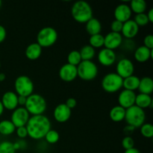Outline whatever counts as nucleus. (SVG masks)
Returning a JSON list of instances; mask_svg holds the SVG:
<instances>
[{
    "label": "nucleus",
    "instance_id": "9b49d317",
    "mask_svg": "<svg viewBox=\"0 0 153 153\" xmlns=\"http://www.w3.org/2000/svg\"><path fill=\"white\" fill-rule=\"evenodd\" d=\"M123 41V37L120 33L110 31L105 36H104V46L105 48L111 49H117L122 45Z\"/></svg>",
    "mask_w": 153,
    "mask_h": 153
},
{
    "label": "nucleus",
    "instance_id": "473e14b6",
    "mask_svg": "<svg viewBox=\"0 0 153 153\" xmlns=\"http://www.w3.org/2000/svg\"><path fill=\"white\" fill-rule=\"evenodd\" d=\"M13 143L8 140H4L0 143V153H15Z\"/></svg>",
    "mask_w": 153,
    "mask_h": 153
},
{
    "label": "nucleus",
    "instance_id": "f8f14e48",
    "mask_svg": "<svg viewBox=\"0 0 153 153\" xmlns=\"http://www.w3.org/2000/svg\"><path fill=\"white\" fill-rule=\"evenodd\" d=\"M97 58L100 64L105 67H110L116 61L117 55L114 50L107 48H102L98 52Z\"/></svg>",
    "mask_w": 153,
    "mask_h": 153
},
{
    "label": "nucleus",
    "instance_id": "a878e982",
    "mask_svg": "<svg viewBox=\"0 0 153 153\" xmlns=\"http://www.w3.org/2000/svg\"><path fill=\"white\" fill-rule=\"evenodd\" d=\"M16 131V127L9 120H3L0 121V134L4 136L12 134Z\"/></svg>",
    "mask_w": 153,
    "mask_h": 153
},
{
    "label": "nucleus",
    "instance_id": "423d86ee",
    "mask_svg": "<svg viewBox=\"0 0 153 153\" xmlns=\"http://www.w3.org/2000/svg\"><path fill=\"white\" fill-rule=\"evenodd\" d=\"M58 40V32L54 28L46 26L41 28L37 35V42L42 48L49 47L55 43Z\"/></svg>",
    "mask_w": 153,
    "mask_h": 153
},
{
    "label": "nucleus",
    "instance_id": "20e7f679",
    "mask_svg": "<svg viewBox=\"0 0 153 153\" xmlns=\"http://www.w3.org/2000/svg\"><path fill=\"white\" fill-rule=\"evenodd\" d=\"M125 120L128 126H133L134 128H140L143 123H145L146 114L143 109L134 105L126 109Z\"/></svg>",
    "mask_w": 153,
    "mask_h": 153
},
{
    "label": "nucleus",
    "instance_id": "6e6552de",
    "mask_svg": "<svg viewBox=\"0 0 153 153\" xmlns=\"http://www.w3.org/2000/svg\"><path fill=\"white\" fill-rule=\"evenodd\" d=\"M14 88L18 96L28 97L34 92V83L28 76L22 75L15 79Z\"/></svg>",
    "mask_w": 153,
    "mask_h": 153
},
{
    "label": "nucleus",
    "instance_id": "9d476101",
    "mask_svg": "<svg viewBox=\"0 0 153 153\" xmlns=\"http://www.w3.org/2000/svg\"><path fill=\"white\" fill-rule=\"evenodd\" d=\"M134 71V66L132 61L126 58L119 60L116 66V73L121 78L125 79L133 75Z\"/></svg>",
    "mask_w": 153,
    "mask_h": 153
},
{
    "label": "nucleus",
    "instance_id": "1a4fd4ad",
    "mask_svg": "<svg viewBox=\"0 0 153 153\" xmlns=\"http://www.w3.org/2000/svg\"><path fill=\"white\" fill-rule=\"evenodd\" d=\"M30 118V114L25 107H17L11 114L10 121L16 128L25 126Z\"/></svg>",
    "mask_w": 153,
    "mask_h": 153
},
{
    "label": "nucleus",
    "instance_id": "f3484780",
    "mask_svg": "<svg viewBox=\"0 0 153 153\" xmlns=\"http://www.w3.org/2000/svg\"><path fill=\"white\" fill-rule=\"evenodd\" d=\"M139 31V26L137 25L134 19H131L123 22L122 31L120 34L128 40H131L137 36Z\"/></svg>",
    "mask_w": 153,
    "mask_h": 153
},
{
    "label": "nucleus",
    "instance_id": "37998d69",
    "mask_svg": "<svg viewBox=\"0 0 153 153\" xmlns=\"http://www.w3.org/2000/svg\"><path fill=\"white\" fill-rule=\"evenodd\" d=\"M146 16H147L148 19H149V22H153V9L151 8L149 9V11L147 12L146 13Z\"/></svg>",
    "mask_w": 153,
    "mask_h": 153
},
{
    "label": "nucleus",
    "instance_id": "ea45409f",
    "mask_svg": "<svg viewBox=\"0 0 153 153\" xmlns=\"http://www.w3.org/2000/svg\"><path fill=\"white\" fill-rule=\"evenodd\" d=\"M7 37V31L3 25H0V43L4 41Z\"/></svg>",
    "mask_w": 153,
    "mask_h": 153
},
{
    "label": "nucleus",
    "instance_id": "c756f323",
    "mask_svg": "<svg viewBox=\"0 0 153 153\" xmlns=\"http://www.w3.org/2000/svg\"><path fill=\"white\" fill-rule=\"evenodd\" d=\"M82 58H81L79 51L73 50L67 55V64L77 67L81 62H82Z\"/></svg>",
    "mask_w": 153,
    "mask_h": 153
},
{
    "label": "nucleus",
    "instance_id": "c9c22d12",
    "mask_svg": "<svg viewBox=\"0 0 153 153\" xmlns=\"http://www.w3.org/2000/svg\"><path fill=\"white\" fill-rule=\"evenodd\" d=\"M123 22H121L120 21L114 20L111 22V29L113 32H117V33H121V31H122L123 28Z\"/></svg>",
    "mask_w": 153,
    "mask_h": 153
},
{
    "label": "nucleus",
    "instance_id": "c03bdc74",
    "mask_svg": "<svg viewBox=\"0 0 153 153\" xmlns=\"http://www.w3.org/2000/svg\"><path fill=\"white\" fill-rule=\"evenodd\" d=\"M124 153H141V152H140V151L138 149H137V148L135 147H133L131 148V149L125 150V152Z\"/></svg>",
    "mask_w": 153,
    "mask_h": 153
},
{
    "label": "nucleus",
    "instance_id": "79ce46f5",
    "mask_svg": "<svg viewBox=\"0 0 153 153\" xmlns=\"http://www.w3.org/2000/svg\"><path fill=\"white\" fill-rule=\"evenodd\" d=\"M134 130V128L133 126H126L125 127V128H123V131H124V133L126 134H128L127 136H128V134H131V133L133 132V131ZM130 136V135H129Z\"/></svg>",
    "mask_w": 153,
    "mask_h": 153
},
{
    "label": "nucleus",
    "instance_id": "de8ad7c7",
    "mask_svg": "<svg viewBox=\"0 0 153 153\" xmlns=\"http://www.w3.org/2000/svg\"><path fill=\"white\" fill-rule=\"evenodd\" d=\"M1 3H2V2H1V1L0 0V7H1Z\"/></svg>",
    "mask_w": 153,
    "mask_h": 153
},
{
    "label": "nucleus",
    "instance_id": "aec40b11",
    "mask_svg": "<svg viewBox=\"0 0 153 153\" xmlns=\"http://www.w3.org/2000/svg\"><path fill=\"white\" fill-rule=\"evenodd\" d=\"M43 48L37 43H32L28 45L25 51V55L27 58L31 61L37 60L40 57L42 54Z\"/></svg>",
    "mask_w": 153,
    "mask_h": 153
},
{
    "label": "nucleus",
    "instance_id": "2eb2a0df",
    "mask_svg": "<svg viewBox=\"0 0 153 153\" xmlns=\"http://www.w3.org/2000/svg\"><path fill=\"white\" fill-rule=\"evenodd\" d=\"M78 76L77 67L70 64H65L61 66L59 70V77L66 82H73Z\"/></svg>",
    "mask_w": 153,
    "mask_h": 153
},
{
    "label": "nucleus",
    "instance_id": "6ab92c4d",
    "mask_svg": "<svg viewBox=\"0 0 153 153\" xmlns=\"http://www.w3.org/2000/svg\"><path fill=\"white\" fill-rule=\"evenodd\" d=\"M152 49H148L144 46H138L135 49L134 57L137 61L140 63H144L152 58Z\"/></svg>",
    "mask_w": 153,
    "mask_h": 153
},
{
    "label": "nucleus",
    "instance_id": "0eeeda50",
    "mask_svg": "<svg viewBox=\"0 0 153 153\" xmlns=\"http://www.w3.org/2000/svg\"><path fill=\"white\" fill-rule=\"evenodd\" d=\"M123 79L116 73H109L102 79V88L105 92L116 93L123 88Z\"/></svg>",
    "mask_w": 153,
    "mask_h": 153
},
{
    "label": "nucleus",
    "instance_id": "39448f33",
    "mask_svg": "<svg viewBox=\"0 0 153 153\" xmlns=\"http://www.w3.org/2000/svg\"><path fill=\"white\" fill-rule=\"evenodd\" d=\"M77 74L82 80H94L98 75V67L93 61H82L77 66Z\"/></svg>",
    "mask_w": 153,
    "mask_h": 153
},
{
    "label": "nucleus",
    "instance_id": "e433bc0d",
    "mask_svg": "<svg viewBox=\"0 0 153 153\" xmlns=\"http://www.w3.org/2000/svg\"><path fill=\"white\" fill-rule=\"evenodd\" d=\"M143 46L147 47L148 49H153V35L151 34H147L145 36L143 39Z\"/></svg>",
    "mask_w": 153,
    "mask_h": 153
},
{
    "label": "nucleus",
    "instance_id": "b1692460",
    "mask_svg": "<svg viewBox=\"0 0 153 153\" xmlns=\"http://www.w3.org/2000/svg\"><path fill=\"white\" fill-rule=\"evenodd\" d=\"M125 115L126 109L120 106L119 105L114 106L109 112V117L111 120L116 123L122 122L123 120H125Z\"/></svg>",
    "mask_w": 153,
    "mask_h": 153
},
{
    "label": "nucleus",
    "instance_id": "72a5a7b5",
    "mask_svg": "<svg viewBox=\"0 0 153 153\" xmlns=\"http://www.w3.org/2000/svg\"><path fill=\"white\" fill-rule=\"evenodd\" d=\"M134 21L137 23V25H138L139 27L145 26V25H146L149 22V19H148L147 18V16H146V13H145L135 14Z\"/></svg>",
    "mask_w": 153,
    "mask_h": 153
},
{
    "label": "nucleus",
    "instance_id": "4be33fe9",
    "mask_svg": "<svg viewBox=\"0 0 153 153\" xmlns=\"http://www.w3.org/2000/svg\"><path fill=\"white\" fill-rule=\"evenodd\" d=\"M138 90L140 94L150 95L153 91V80L151 77L144 76L140 79Z\"/></svg>",
    "mask_w": 153,
    "mask_h": 153
},
{
    "label": "nucleus",
    "instance_id": "58836bf2",
    "mask_svg": "<svg viewBox=\"0 0 153 153\" xmlns=\"http://www.w3.org/2000/svg\"><path fill=\"white\" fill-rule=\"evenodd\" d=\"M66 105L70 109H73L76 107L77 105V101L75 98H73V97H70V98L67 99V101H66Z\"/></svg>",
    "mask_w": 153,
    "mask_h": 153
},
{
    "label": "nucleus",
    "instance_id": "a19ab883",
    "mask_svg": "<svg viewBox=\"0 0 153 153\" xmlns=\"http://www.w3.org/2000/svg\"><path fill=\"white\" fill-rule=\"evenodd\" d=\"M27 97H22V96H18V105H20L22 107H24L26 102Z\"/></svg>",
    "mask_w": 153,
    "mask_h": 153
},
{
    "label": "nucleus",
    "instance_id": "cd10ccee",
    "mask_svg": "<svg viewBox=\"0 0 153 153\" xmlns=\"http://www.w3.org/2000/svg\"><path fill=\"white\" fill-rule=\"evenodd\" d=\"M79 53L82 61H92L93 58L95 57L96 51L95 49L90 45H85L82 46Z\"/></svg>",
    "mask_w": 153,
    "mask_h": 153
},
{
    "label": "nucleus",
    "instance_id": "c85d7f7f",
    "mask_svg": "<svg viewBox=\"0 0 153 153\" xmlns=\"http://www.w3.org/2000/svg\"><path fill=\"white\" fill-rule=\"evenodd\" d=\"M90 46L93 48H101L104 46V36L102 34H94L90 37L89 39Z\"/></svg>",
    "mask_w": 153,
    "mask_h": 153
},
{
    "label": "nucleus",
    "instance_id": "dca6fc26",
    "mask_svg": "<svg viewBox=\"0 0 153 153\" xmlns=\"http://www.w3.org/2000/svg\"><path fill=\"white\" fill-rule=\"evenodd\" d=\"M131 13L132 12L129 5L126 3H121L115 7L114 16L116 20L121 22H125L129 20L131 16Z\"/></svg>",
    "mask_w": 153,
    "mask_h": 153
},
{
    "label": "nucleus",
    "instance_id": "a211bd4d",
    "mask_svg": "<svg viewBox=\"0 0 153 153\" xmlns=\"http://www.w3.org/2000/svg\"><path fill=\"white\" fill-rule=\"evenodd\" d=\"M1 102L4 109L13 111L18 107V95L13 91H7L2 95Z\"/></svg>",
    "mask_w": 153,
    "mask_h": 153
},
{
    "label": "nucleus",
    "instance_id": "5701e85b",
    "mask_svg": "<svg viewBox=\"0 0 153 153\" xmlns=\"http://www.w3.org/2000/svg\"><path fill=\"white\" fill-rule=\"evenodd\" d=\"M85 28H86L87 32L91 36L100 34L102 31V24L98 19L94 18L93 16L90 20H88L86 22Z\"/></svg>",
    "mask_w": 153,
    "mask_h": 153
},
{
    "label": "nucleus",
    "instance_id": "49530a36",
    "mask_svg": "<svg viewBox=\"0 0 153 153\" xmlns=\"http://www.w3.org/2000/svg\"><path fill=\"white\" fill-rule=\"evenodd\" d=\"M5 78H6V76L4 73H0V82H3V81L5 80Z\"/></svg>",
    "mask_w": 153,
    "mask_h": 153
},
{
    "label": "nucleus",
    "instance_id": "f03ea898",
    "mask_svg": "<svg viewBox=\"0 0 153 153\" xmlns=\"http://www.w3.org/2000/svg\"><path fill=\"white\" fill-rule=\"evenodd\" d=\"M72 16L79 23H86L93 17V9L86 1L80 0L74 2L71 8Z\"/></svg>",
    "mask_w": 153,
    "mask_h": 153
},
{
    "label": "nucleus",
    "instance_id": "09e8293b",
    "mask_svg": "<svg viewBox=\"0 0 153 153\" xmlns=\"http://www.w3.org/2000/svg\"><path fill=\"white\" fill-rule=\"evenodd\" d=\"M0 68H1V62H0Z\"/></svg>",
    "mask_w": 153,
    "mask_h": 153
},
{
    "label": "nucleus",
    "instance_id": "a18cd8bd",
    "mask_svg": "<svg viewBox=\"0 0 153 153\" xmlns=\"http://www.w3.org/2000/svg\"><path fill=\"white\" fill-rule=\"evenodd\" d=\"M4 106H3L2 103H1V100H0V117H1V115H2L3 112H4Z\"/></svg>",
    "mask_w": 153,
    "mask_h": 153
},
{
    "label": "nucleus",
    "instance_id": "4468645a",
    "mask_svg": "<svg viewBox=\"0 0 153 153\" xmlns=\"http://www.w3.org/2000/svg\"><path fill=\"white\" fill-rule=\"evenodd\" d=\"M72 110L69 108L65 103H61L55 108L53 111L54 119L60 123L68 121L71 117Z\"/></svg>",
    "mask_w": 153,
    "mask_h": 153
},
{
    "label": "nucleus",
    "instance_id": "7ed1b4c3",
    "mask_svg": "<svg viewBox=\"0 0 153 153\" xmlns=\"http://www.w3.org/2000/svg\"><path fill=\"white\" fill-rule=\"evenodd\" d=\"M25 108L31 116L41 115L44 114L47 108L46 100L43 96L38 94H34L27 97Z\"/></svg>",
    "mask_w": 153,
    "mask_h": 153
},
{
    "label": "nucleus",
    "instance_id": "4c0bfd02",
    "mask_svg": "<svg viewBox=\"0 0 153 153\" xmlns=\"http://www.w3.org/2000/svg\"><path fill=\"white\" fill-rule=\"evenodd\" d=\"M16 135L20 139H24L28 136V131H27L26 127L22 126L16 128Z\"/></svg>",
    "mask_w": 153,
    "mask_h": 153
},
{
    "label": "nucleus",
    "instance_id": "ddd939ff",
    "mask_svg": "<svg viewBox=\"0 0 153 153\" xmlns=\"http://www.w3.org/2000/svg\"><path fill=\"white\" fill-rule=\"evenodd\" d=\"M136 95L134 91H128V90H123L118 96V102L119 105L123 108L127 109L131 106L134 105L135 103Z\"/></svg>",
    "mask_w": 153,
    "mask_h": 153
},
{
    "label": "nucleus",
    "instance_id": "bb28decb",
    "mask_svg": "<svg viewBox=\"0 0 153 153\" xmlns=\"http://www.w3.org/2000/svg\"><path fill=\"white\" fill-rule=\"evenodd\" d=\"M129 7L131 12L135 13V14H138L146 11L147 4L144 0H132L130 1Z\"/></svg>",
    "mask_w": 153,
    "mask_h": 153
},
{
    "label": "nucleus",
    "instance_id": "f704fd0d",
    "mask_svg": "<svg viewBox=\"0 0 153 153\" xmlns=\"http://www.w3.org/2000/svg\"><path fill=\"white\" fill-rule=\"evenodd\" d=\"M122 146L126 149V150L134 147V139L129 135L126 136V137L122 140Z\"/></svg>",
    "mask_w": 153,
    "mask_h": 153
},
{
    "label": "nucleus",
    "instance_id": "412c9836",
    "mask_svg": "<svg viewBox=\"0 0 153 153\" xmlns=\"http://www.w3.org/2000/svg\"><path fill=\"white\" fill-rule=\"evenodd\" d=\"M134 105L137 107L143 109V110L145 108H152L153 105L152 97L150 95H148V94H140V93L139 94L136 95Z\"/></svg>",
    "mask_w": 153,
    "mask_h": 153
},
{
    "label": "nucleus",
    "instance_id": "7c9ffc66",
    "mask_svg": "<svg viewBox=\"0 0 153 153\" xmlns=\"http://www.w3.org/2000/svg\"><path fill=\"white\" fill-rule=\"evenodd\" d=\"M44 138L46 139V142H47L48 143L54 144V143H56L59 140V133L55 129H50L47 133H46Z\"/></svg>",
    "mask_w": 153,
    "mask_h": 153
},
{
    "label": "nucleus",
    "instance_id": "f257e3e1",
    "mask_svg": "<svg viewBox=\"0 0 153 153\" xmlns=\"http://www.w3.org/2000/svg\"><path fill=\"white\" fill-rule=\"evenodd\" d=\"M26 129L28 136L34 140L44 138L46 133L51 129V121L44 114L30 117L27 123Z\"/></svg>",
    "mask_w": 153,
    "mask_h": 153
},
{
    "label": "nucleus",
    "instance_id": "2f4dec72",
    "mask_svg": "<svg viewBox=\"0 0 153 153\" xmlns=\"http://www.w3.org/2000/svg\"><path fill=\"white\" fill-rule=\"evenodd\" d=\"M140 128V134L146 138H151L153 136V126L152 123H143Z\"/></svg>",
    "mask_w": 153,
    "mask_h": 153
},
{
    "label": "nucleus",
    "instance_id": "393cba45",
    "mask_svg": "<svg viewBox=\"0 0 153 153\" xmlns=\"http://www.w3.org/2000/svg\"><path fill=\"white\" fill-rule=\"evenodd\" d=\"M139 83H140V78L137 76L131 75L128 77L123 79V87L126 90L135 91V90L138 89Z\"/></svg>",
    "mask_w": 153,
    "mask_h": 153
}]
</instances>
